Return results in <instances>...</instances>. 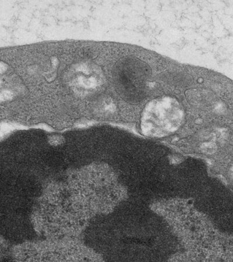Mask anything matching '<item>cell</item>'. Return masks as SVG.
I'll use <instances>...</instances> for the list:
<instances>
[{"instance_id":"obj_1","label":"cell","mask_w":233,"mask_h":262,"mask_svg":"<svg viewBox=\"0 0 233 262\" xmlns=\"http://www.w3.org/2000/svg\"><path fill=\"white\" fill-rule=\"evenodd\" d=\"M183 112L179 103L172 98L152 101L143 113L141 128L146 134L159 135L176 130L181 124Z\"/></svg>"}]
</instances>
